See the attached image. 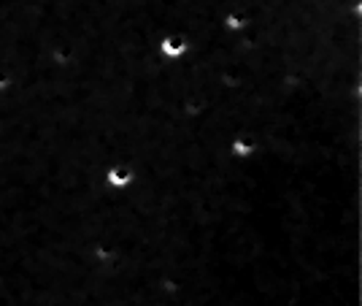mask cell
Wrapping results in <instances>:
<instances>
[{
	"label": "cell",
	"mask_w": 362,
	"mask_h": 306,
	"mask_svg": "<svg viewBox=\"0 0 362 306\" xmlns=\"http://www.w3.org/2000/svg\"><path fill=\"white\" fill-rule=\"evenodd\" d=\"M163 46H165L168 55H181V52L187 49V41H184V38H168Z\"/></svg>",
	"instance_id": "obj_1"
},
{
	"label": "cell",
	"mask_w": 362,
	"mask_h": 306,
	"mask_svg": "<svg viewBox=\"0 0 362 306\" xmlns=\"http://www.w3.org/2000/svg\"><path fill=\"white\" fill-rule=\"evenodd\" d=\"M111 182H114V184H127V182H130V174H124V171H114V174H111Z\"/></svg>",
	"instance_id": "obj_2"
}]
</instances>
